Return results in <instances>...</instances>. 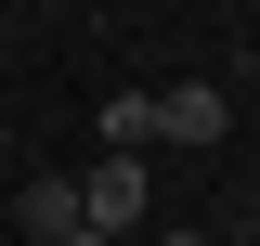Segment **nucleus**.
<instances>
[{
  "label": "nucleus",
  "instance_id": "423d86ee",
  "mask_svg": "<svg viewBox=\"0 0 260 246\" xmlns=\"http://www.w3.org/2000/svg\"><path fill=\"white\" fill-rule=\"evenodd\" d=\"M78 246H117V233H78Z\"/></svg>",
  "mask_w": 260,
  "mask_h": 246
},
{
  "label": "nucleus",
  "instance_id": "7ed1b4c3",
  "mask_svg": "<svg viewBox=\"0 0 260 246\" xmlns=\"http://www.w3.org/2000/svg\"><path fill=\"white\" fill-rule=\"evenodd\" d=\"M26 233H39V246H78V233H91V208H78L65 169H39V182H26Z\"/></svg>",
  "mask_w": 260,
  "mask_h": 246
},
{
  "label": "nucleus",
  "instance_id": "f257e3e1",
  "mask_svg": "<svg viewBox=\"0 0 260 246\" xmlns=\"http://www.w3.org/2000/svg\"><path fill=\"white\" fill-rule=\"evenodd\" d=\"M78 208H91V233H117V246H130V220L156 208V194H143V155H104L91 182H78Z\"/></svg>",
  "mask_w": 260,
  "mask_h": 246
},
{
  "label": "nucleus",
  "instance_id": "39448f33",
  "mask_svg": "<svg viewBox=\"0 0 260 246\" xmlns=\"http://www.w3.org/2000/svg\"><path fill=\"white\" fill-rule=\"evenodd\" d=\"M169 246H208V233H169Z\"/></svg>",
  "mask_w": 260,
  "mask_h": 246
},
{
  "label": "nucleus",
  "instance_id": "20e7f679",
  "mask_svg": "<svg viewBox=\"0 0 260 246\" xmlns=\"http://www.w3.org/2000/svg\"><path fill=\"white\" fill-rule=\"evenodd\" d=\"M156 143V91H104V155H143Z\"/></svg>",
  "mask_w": 260,
  "mask_h": 246
},
{
  "label": "nucleus",
  "instance_id": "f03ea898",
  "mask_svg": "<svg viewBox=\"0 0 260 246\" xmlns=\"http://www.w3.org/2000/svg\"><path fill=\"white\" fill-rule=\"evenodd\" d=\"M221 130H234V91H208V78L156 91V143H221Z\"/></svg>",
  "mask_w": 260,
  "mask_h": 246
}]
</instances>
